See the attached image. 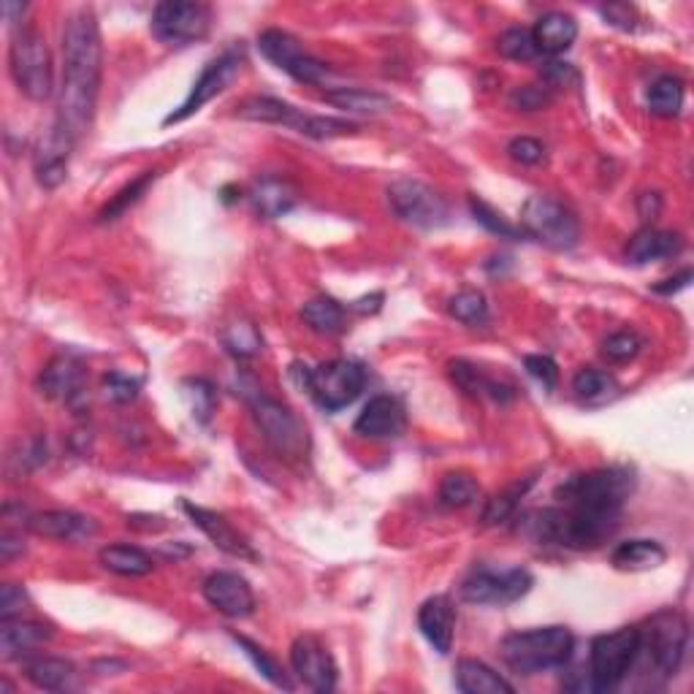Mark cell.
<instances>
[{
	"label": "cell",
	"mask_w": 694,
	"mask_h": 694,
	"mask_svg": "<svg viewBox=\"0 0 694 694\" xmlns=\"http://www.w3.org/2000/svg\"><path fill=\"white\" fill-rule=\"evenodd\" d=\"M298 193L290 182L279 180V176H264L249 191V204H253L255 215L266 217V221H277L285 217L296 206Z\"/></svg>",
	"instance_id": "484cf974"
},
{
	"label": "cell",
	"mask_w": 694,
	"mask_h": 694,
	"mask_svg": "<svg viewBox=\"0 0 694 694\" xmlns=\"http://www.w3.org/2000/svg\"><path fill=\"white\" fill-rule=\"evenodd\" d=\"M523 367H527V372L532 375L534 380L540 382V386L548 388V391H553V388H557L559 367L551 356H527L523 358Z\"/></svg>",
	"instance_id": "681fc988"
},
{
	"label": "cell",
	"mask_w": 694,
	"mask_h": 694,
	"mask_svg": "<svg viewBox=\"0 0 694 694\" xmlns=\"http://www.w3.org/2000/svg\"><path fill=\"white\" fill-rule=\"evenodd\" d=\"M258 50L269 60L272 65H277L279 71H285L290 79L302 84H323L328 76V65L323 60L313 58L304 50L302 41L296 35L285 33V30L269 28L258 35Z\"/></svg>",
	"instance_id": "5bb4252c"
},
{
	"label": "cell",
	"mask_w": 694,
	"mask_h": 694,
	"mask_svg": "<svg viewBox=\"0 0 694 694\" xmlns=\"http://www.w3.org/2000/svg\"><path fill=\"white\" fill-rule=\"evenodd\" d=\"M600 14L611 22L613 28L621 30H635V9L626 3H613V6H602Z\"/></svg>",
	"instance_id": "f5cc1de1"
},
{
	"label": "cell",
	"mask_w": 694,
	"mask_h": 694,
	"mask_svg": "<svg viewBox=\"0 0 694 694\" xmlns=\"http://www.w3.org/2000/svg\"><path fill=\"white\" fill-rule=\"evenodd\" d=\"M532 575L527 570H474L461 581L459 594L470 605H513L532 589Z\"/></svg>",
	"instance_id": "9a60e30c"
},
{
	"label": "cell",
	"mask_w": 694,
	"mask_h": 694,
	"mask_svg": "<svg viewBox=\"0 0 694 694\" xmlns=\"http://www.w3.org/2000/svg\"><path fill=\"white\" fill-rule=\"evenodd\" d=\"M690 283H692V269H684L681 274H675V277L662 279V283H656V285H654V294L673 296V294H678V290L690 288Z\"/></svg>",
	"instance_id": "11a10c76"
},
{
	"label": "cell",
	"mask_w": 694,
	"mask_h": 694,
	"mask_svg": "<svg viewBox=\"0 0 694 694\" xmlns=\"http://www.w3.org/2000/svg\"><path fill=\"white\" fill-rule=\"evenodd\" d=\"M684 82L678 76L665 74L649 88V109L660 118H675L684 106Z\"/></svg>",
	"instance_id": "d590c367"
},
{
	"label": "cell",
	"mask_w": 694,
	"mask_h": 694,
	"mask_svg": "<svg viewBox=\"0 0 694 694\" xmlns=\"http://www.w3.org/2000/svg\"><path fill=\"white\" fill-rule=\"evenodd\" d=\"M204 600L228 619H247L255 611V594L239 572H212L204 581Z\"/></svg>",
	"instance_id": "d6986e66"
},
{
	"label": "cell",
	"mask_w": 694,
	"mask_h": 694,
	"mask_svg": "<svg viewBox=\"0 0 694 694\" xmlns=\"http://www.w3.org/2000/svg\"><path fill=\"white\" fill-rule=\"evenodd\" d=\"M25 605H28L25 589L17 586V583H3V589H0V619L22 616Z\"/></svg>",
	"instance_id": "816d5d0a"
},
{
	"label": "cell",
	"mask_w": 694,
	"mask_h": 694,
	"mask_svg": "<svg viewBox=\"0 0 694 694\" xmlns=\"http://www.w3.org/2000/svg\"><path fill=\"white\" fill-rule=\"evenodd\" d=\"M684 249V239L681 234L673 231H660V228H643L626 245V261L635 266L656 264V261H667L673 255H678Z\"/></svg>",
	"instance_id": "d4e9b609"
},
{
	"label": "cell",
	"mask_w": 694,
	"mask_h": 694,
	"mask_svg": "<svg viewBox=\"0 0 694 694\" xmlns=\"http://www.w3.org/2000/svg\"><path fill=\"white\" fill-rule=\"evenodd\" d=\"M74 147L76 139L54 120L44 131V136L39 139V147H35L33 155V172L41 187L54 191V187L63 185L65 176H69V161Z\"/></svg>",
	"instance_id": "e0dca14e"
},
{
	"label": "cell",
	"mask_w": 694,
	"mask_h": 694,
	"mask_svg": "<svg viewBox=\"0 0 694 694\" xmlns=\"http://www.w3.org/2000/svg\"><path fill=\"white\" fill-rule=\"evenodd\" d=\"M290 375L296 377L304 391L313 394V399L326 412H339L350 407L367 386V372L361 364L350 361V358H334L320 367H307V364L296 361L290 367Z\"/></svg>",
	"instance_id": "277c9868"
},
{
	"label": "cell",
	"mask_w": 694,
	"mask_h": 694,
	"mask_svg": "<svg viewBox=\"0 0 694 694\" xmlns=\"http://www.w3.org/2000/svg\"><path fill=\"white\" fill-rule=\"evenodd\" d=\"M28 11L25 3H14V0H3V17L9 25H17L22 20V14Z\"/></svg>",
	"instance_id": "6f0895ef"
},
{
	"label": "cell",
	"mask_w": 694,
	"mask_h": 694,
	"mask_svg": "<svg viewBox=\"0 0 694 694\" xmlns=\"http://www.w3.org/2000/svg\"><path fill=\"white\" fill-rule=\"evenodd\" d=\"M25 675L35 690L60 692L71 684L76 667L69 660H60V656H35L25 665Z\"/></svg>",
	"instance_id": "1f68e13d"
},
{
	"label": "cell",
	"mask_w": 694,
	"mask_h": 694,
	"mask_svg": "<svg viewBox=\"0 0 694 694\" xmlns=\"http://www.w3.org/2000/svg\"><path fill=\"white\" fill-rule=\"evenodd\" d=\"M641 347H643V343L635 331H619V334H611V337L605 339V345H602V353H605L608 361L624 364V361H632V358L641 353Z\"/></svg>",
	"instance_id": "bcb514c9"
},
{
	"label": "cell",
	"mask_w": 694,
	"mask_h": 694,
	"mask_svg": "<svg viewBox=\"0 0 694 694\" xmlns=\"http://www.w3.org/2000/svg\"><path fill=\"white\" fill-rule=\"evenodd\" d=\"M470 210H472L474 221L483 225L486 231L497 234L499 239H521V236H523L521 228H516L513 223L504 221L502 212H497L494 206H489V204H486V201L470 196Z\"/></svg>",
	"instance_id": "7bdbcfd3"
},
{
	"label": "cell",
	"mask_w": 694,
	"mask_h": 694,
	"mask_svg": "<svg viewBox=\"0 0 694 694\" xmlns=\"http://www.w3.org/2000/svg\"><path fill=\"white\" fill-rule=\"evenodd\" d=\"M103 74V41L99 17L82 6L63 25V82H60L58 123L82 139L90 131L99 106Z\"/></svg>",
	"instance_id": "6da1fadb"
},
{
	"label": "cell",
	"mask_w": 694,
	"mask_h": 694,
	"mask_svg": "<svg viewBox=\"0 0 694 694\" xmlns=\"http://www.w3.org/2000/svg\"><path fill=\"white\" fill-rule=\"evenodd\" d=\"M499 52L504 54L508 60H516V63H529L540 54L538 44H534V35L529 28H510L499 35L497 41Z\"/></svg>",
	"instance_id": "60d3db41"
},
{
	"label": "cell",
	"mask_w": 694,
	"mask_h": 694,
	"mask_svg": "<svg viewBox=\"0 0 694 694\" xmlns=\"http://www.w3.org/2000/svg\"><path fill=\"white\" fill-rule=\"evenodd\" d=\"M407 426L405 407L394 397H375L364 407L361 416L356 418L353 429L356 435L369 437V440H391L399 437Z\"/></svg>",
	"instance_id": "44dd1931"
},
{
	"label": "cell",
	"mask_w": 694,
	"mask_h": 694,
	"mask_svg": "<svg viewBox=\"0 0 694 694\" xmlns=\"http://www.w3.org/2000/svg\"><path fill=\"white\" fill-rule=\"evenodd\" d=\"M572 391H575L578 399L586 401V405H605V401L619 397L621 386L616 377L605 372V369L586 367L572 377Z\"/></svg>",
	"instance_id": "d6a6232c"
},
{
	"label": "cell",
	"mask_w": 694,
	"mask_h": 694,
	"mask_svg": "<svg viewBox=\"0 0 694 694\" xmlns=\"http://www.w3.org/2000/svg\"><path fill=\"white\" fill-rule=\"evenodd\" d=\"M448 309L456 320L467 323V326H478V323L489 318V302L480 290H461V294L450 298Z\"/></svg>",
	"instance_id": "b9f144b4"
},
{
	"label": "cell",
	"mask_w": 694,
	"mask_h": 694,
	"mask_svg": "<svg viewBox=\"0 0 694 694\" xmlns=\"http://www.w3.org/2000/svg\"><path fill=\"white\" fill-rule=\"evenodd\" d=\"M182 391H185V399H187V405H191L193 418H196L198 423L210 421L212 412H215V407H217L215 386H212L210 380H204V377H191V380L182 382Z\"/></svg>",
	"instance_id": "f35d334b"
},
{
	"label": "cell",
	"mask_w": 694,
	"mask_h": 694,
	"mask_svg": "<svg viewBox=\"0 0 694 694\" xmlns=\"http://www.w3.org/2000/svg\"><path fill=\"white\" fill-rule=\"evenodd\" d=\"M234 643L239 645V649H245V654L249 656V660H253L255 670H258V673L264 675V678L269 681V684L279 686V690H294V684H290L288 675L283 673V667H279L277 662H274L272 656L266 654V651L261 649L258 643H253V641H249V637H245V635H234Z\"/></svg>",
	"instance_id": "ab89813d"
},
{
	"label": "cell",
	"mask_w": 694,
	"mask_h": 694,
	"mask_svg": "<svg viewBox=\"0 0 694 694\" xmlns=\"http://www.w3.org/2000/svg\"><path fill=\"white\" fill-rule=\"evenodd\" d=\"M242 65H245V52H242L239 47H231V50L217 54L215 60H210V63L204 65V71H201V76L196 79V84L191 88V93H187V99L182 101L180 109H174V112L163 120V125H180L185 123L187 118L201 112L206 103L217 99L223 90L231 88V82L242 74Z\"/></svg>",
	"instance_id": "4fadbf2b"
},
{
	"label": "cell",
	"mask_w": 694,
	"mask_h": 694,
	"mask_svg": "<svg viewBox=\"0 0 694 694\" xmlns=\"http://www.w3.org/2000/svg\"><path fill=\"white\" fill-rule=\"evenodd\" d=\"M637 210H641L643 221H654V217L662 212L660 193H643L641 201H637Z\"/></svg>",
	"instance_id": "9f6ffc18"
},
{
	"label": "cell",
	"mask_w": 694,
	"mask_h": 694,
	"mask_svg": "<svg viewBox=\"0 0 694 694\" xmlns=\"http://www.w3.org/2000/svg\"><path fill=\"white\" fill-rule=\"evenodd\" d=\"M182 510H185L187 519L193 521V527H198L206 538L212 540V545L221 548L223 553L234 559H247V562H258V553L255 548L247 543L245 534L234 527L225 516L215 513V510H206L201 504H193L191 499H182Z\"/></svg>",
	"instance_id": "ac0fdd59"
},
{
	"label": "cell",
	"mask_w": 694,
	"mask_h": 694,
	"mask_svg": "<svg viewBox=\"0 0 694 694\" xmlns=\"http://www.w3.org/2000/svg\"><path fill=\"white\" fill-rule=\"evenodd\" d=\"M686 645H690V624H686L684 613L665 608V611L654 613L645 621V626H641L637 656H645L656 675L673 678L681 662H684Z\"/></svg>",
	"instance_id": "ba28073f"
},
{
	"label": "cell",
	"mask_w": 694,
	"mask_h": 694,
	"mask_svg": "<svg viewBox=\"0 0 694 694\" xmlns=\"http://www.w3.org/2000/svg\"><path fill=\"white\" fill-rule=\"evenodd\" d=\"M667 551L656 540H626L613 548L611 564L621 572H649L662 568Z\"/></svg>",
	"instance_id": "f546056e"
},
{
	"label": "cell",
	"mask_w": 694,
	"mask_h": 694,
	"mask_svg": "<svg viewBox=\"0 0 694 694\" xmlns=\"http://www.w3.org/2000/svg\"><path fill=\"white\" fill-rule=\"evenodd\" d=\"M249 399L253 407L255 423L264 431L266 442L277 450L279 456H288V459H302L309 450V437L304 423L294 416L290 407H285L283 401L264 397L261 391H255Z\"/></svg>",
	"instance_id": "8fae6325"
},
{
	"label": "cell",
	"mask_w": 694,
	"mask_h": 694,
	"mask_svg": "<svg viewBox=\"0 0 694 694\" xmlns=\"http://www.w3.org/2000/svg\"><path fill=\"white\" fill-rule=\"evenodd\" d=\"M103 388H106L109 399L118 401V405H127V401H133L139 397L142 382H139L136 377H127L123 372H109L106 377H103Z\"/></svg>",
	"instance_id": "7dc6e473"
},
{
	"label": "cell",
	"mask_w": 694,
	"mask_h": 694,
	"mask_svg": "<svg viewBox=\"0 0 694 694\" xmlns=\"http://www.w3.org/2000/svg\"><path fill=\"white\" fill-rule=\"evenodd\" d=\"M155 180H157V172H144L142 176H136L133 182H127L123 191H120L118 196H114L106 206H103L99 221L112 223V221H118V217H123L133 204H139V201H142V196L150 191L152 182Z\"/></svg>",
	"instance_id": "8d00e7d4"
},
{
	"label": "cell",
	"mask_w": 694,
	"mask_h": 694,
	"mask_svg": "<svg viewBox=\"0 0 694 694\" xmlns=\"http://www.w3.org/2000/svg\"><path fill=\"white\" fill-rule=\"evenodd\" d=\"M450 377H453L456 386H459L461 391L470 394V397H491L497 401L513 397L510 388L489 380V377L480 372L478 367H472V364H467V361H450Z\"/></svg>",
	"instance_id": "e575fe53"
},
{
	"label": "cell",
	"mask_w": 694,
	"mask_h": 694,
	"mask_svg": "<svg viewBox=\"0 0 694 694\" xmlns=\"http://www.w3.org/2000/svg\"><path fill=\"white\" fill-rule=\"evenodd\" d=\"M632 491H635V474H632V470H626V467H605V470L575 474V478L564 480L557 489V499L564 508L619 527L621 510H624Z\"/></svg>",
	"instance_id": "7a4b0ae2"
},
{
	"label": "cell",
	"mask_w": 694,
	"mask_h": 694,
	"mask_svg": "<svg viewBox=\"0 0 694 694\" xmlns=\"http://www.w3.org/2000/svg\"><path fill=\"white\" fill-rule=\"evenodd\" d=\"M521 231L551 249H572L581 242V223L553 196L534 193L521 206Z\"/></svg>",
	"instance_id": "9c48e42d"
},
{
	"label": "cell",
	"mask_w": 694,
	"mask_h": 694,
	"mask_svg": "<svg viewBox=\"0 0 694 694\" xmlns=\"http://www.w3.org/2000/svg\"><path fill=\"white\" fill-rule=\"evenodd\" d=\"M641 626H621L616 632L596 635L589 649V692H611L637 665Z\"/></svg>",
	"instance_id": "8992f818"
},
{
	"label": "cell",
	"mask_w": 694,
	"mask_h": 694,
	"mask_svg": "<svg viewBox=\"0 0 694 694\" xmlns=\"http://www.w3.org/2000/svg\"><path fill=\"white\" fill-rule=\"evenodd\" d=\"M290 667H294L298 681L307 684L309 690L326 694L334 692V686H337V662H334L331 651L315 635L296 637L294 645H290Z\"/></svg>",
	"instance_id": "2e32d148"
},
{
	"label": "cell",
	"mask_w": 694,
	"mask_h": 694,
	"mask_svg": "<svg viewBox=\"0 0 694 694\" xmlns=\"http://www.w3.org/2000/svg\"><path fill=\"white\" fill-rule=\"evenodd\" d=\"M150 30L161 44L191 47L204 41L212 30V9L191 0H163L155 6Z\"/></svg>",
	"instance_id": "30bf717a"
},
{
	"label": "cell",
	"mask_w": 694,
	"mask_h": 694,
	"mask_svg": "<svg viewBox=\"0 0 694 694\" xmlns=\"http://www.w3.org/2000/svg\"><path fill=\"white\" fill-rule=\"evenodd\" d=\"M388 201H391V210L397 212V217H401L407 225H416V228L423 231L442 228L450 217L448 201L435 187L410 180V176H401V180L391 182Z\"/></svg>",
	"instance_id": "7c38bea8"
},
{
	"label": "cell",
	"mask_w": 694,
	"mask_h": 694,
	"mask_svg": "<svg viewBox=\"0 0 694 694\" xmlns=\"http://www.w3.org/2000/svg\"><path fill=\"white\" fill-rule=\"evenodd\" d=\"M480 497V486L472 474L467 472H448L440 483V502L446 508L461 510L470 508L474 499Z\"/></svg>",
	"instance_id": "74e56055"
},
{
	"label": "cell",
	"mask_w": 694,
	"mask_h": 694,
	"mask_svg": "<svg viewBox=\"0 0 694 694\" xmlns=\"http://www.w3.org/2000/svg\"><path fill=\"white\" fill-rule=\"evenodd\" d=\"M28 529L39 538L76 543V540L93 538L99 532V523L74 510H44V513L28 516Z\"/></svg>",
	"instance_id": "ffe728a7"
},
{
	"label": "cell",
	"mask_w": 694,
	"mask_h": 694,
	"mask_svg": "<svg viewBox=\"0 0 694 694\" xmlns=\"http://www.w3.org/2000/svg\"><path fill=\"white\" fill-rule=\"evenodd\" d=\"M553 101V95L548 93V88H538V84H527V88H519L513 95H510V103L521 112H540L548 103Z\"/></svg>",
	"instance_id": "f907efd6"
},
{
	"label": "cell",
	"mask_w": 694,
	"mask_h": 694,
	"mask_svg": "<svg viewBox=\"0 0 694 694\" xmlns=\"http://www.w3.org/2000/svg\"><path fill=\"white\" fill-rule=\"evenodd\" d=\"M456 690L465 694H513V684L480 660H459L453 670Z\"/></svg>",
	"instance_id": "4316f807"
},
{
	"label": "cell",
	"mask_w": 694,
	"mask_h": 694,
	"mask_svg": "<svg viewBox=\"0 0 694 694\" xmlns=\"http://www.w3.org/2000/svg\"><path fill=\"white\" fill-rule=\"evenodd\" d=\"M99 559L109 572L123 575V578H144L155 570V559L136 545H123V543L106 545V548H101Z\"/></svg>",
	"instance_id": "4dcf8cb0"
},
{
	"label": "cell",
	"mask_w": 694,
	"mask_h": 694,
	"mask_svg": "<svg viewBox=\"0 0 694 694\" xmlns=\"http://www.w3.org/2000/svg\"><path fill=\"white\" fill-rule=\"evenodd\" d=\"M223 343L231 353H234V356H239V358L255 356V353H261V345H264L261 343L258 328L247 320H239V323H234V326L225 328Z\"/></svg>",
	"instance_id": "ee69618b"
},
{
	"label": "cell",
	"mask_w": 694,
	"mask_h": 694,
	"mask_svg": "<svg viewBox=\"0 0 694 694\" xmlns=\"http://www.w3.org/2000/svg\"><path fill=\"white\" fill-rule=\"evenodd\" d=\"M418 630L429 641L437 654H450L453 645V630H456V608L453 600L446 594H435L423 602L418 611Z\"/></svg>",
	"instance_id": "7402d4cb"
},
{
	"label": "cell",
	"mask_w": 694,
	"mask_h": 694,
	"mask_svg": "<svg viewBox=\"0 0 694 694\" xmlns=\"http://www.w3.org/2000/svg\"><path fill=\"white\" fill-rule=\"evenodd\" d=\"M22 551H25V540L6 527L3 534H0V559H3V562H11V559Z\"/></svg>",
	"instance_id": "db71d44e"
},
{
	"label": "cell",
	"mask_w": 694,
	"mask_h": 694,
	"mask_svg": "<svg viewBox=\"0 0 694 694\" xmlns=\"http://www.w3.org/2000/svg\"><path fill=\"white\" fill-rule=\"evenodd\" d=\"M84 380H88V369H84L82 361L71 356H58L41 372L39 388L50 399L74 401L76 397H82Z\"/></svg>",
	"instance_id": "cb8c5ba5"
},
{
	"label": "cell",
	"mask_w": 694,
	"mask_h": 694,
	"mask_svg": "<svg viewBox=\"0 0 694 694\" xmlns=\"http://www.w3.org/2000/svg\"><path fill=\"white\" fill-rule=\"evenodd\" d=\"M572 649H575V641H572L568 626H538V630L510 632L499 643L504 665L521 675H538L545 670L564 667L570 662Z\"/></svg>",
	"instance_id": "3957f363"
},
{
	"label": "cell",
	"mask_w": 694,
	"mask_h": 694,
	"mask_svg": "<svg viewBox=\"0 0 694 694\" xmlns=\"http://www.w3.org/2000/svg\"><path fill=\"white\" fill-rule=\"evenodd\" d=\"M534 44L543 54H562L568 52L578 39V22L564 11H551L538 20L532 28Z\"/></svg>",
	"instance_id": "83f0119b"
},
{
	"label": "cell",
	"mask_w": 694,
	"mask_h": 694,
	"mask_svg": "<svg viewBox=\"0 0 694 694\" xmlns=\"http://www.w3.org/2000/svg\"><path fill=\"white\" fill-rule=\"evenodd\" d=\"M302 320L313 328L315 334L323 337H334V334L345 331V307L334 302L331 296H318L302 307Z\"/></svg>",
	"instance_id": "836d02e7"
},
{
	"label": "cell",
	"mask_w": 694,
	"mask_h": 694,
	"mask_svg": "<svg viewBox=\"0 0 694 694\" xmlns=\"http://www.w3.org/2000/svg\"><path fill=\"white\" fill-rule=\"evenodd\" d=\"M236 118L249 120V123L288 125L309 139H339L356 131V125L345 123V120L307 114L302 109L290 106L288 101L272 99V95H253V99L236 103Z\"/></svg>",
	"instance_id": "52a82bcc"
},
{
	"label": "cell",
	"mask_w": 694,
	"mask_h": 694,
	"mask_svg": "<svg viewBox=\"0 0 694 694\" xmlns=\"http://www.w3.org/2000/svg\"><path fill=\"white\" fill-rule=\"evenodd\" d=\"M527 491V486H516V489L504 491V494L491 497L483 508V523L486 527H497V523H504L513 519L516 508H519V499Z\"/></svg>",
	"instance_id": "f6af8a7d"
},
{
	"label": "cell",
	"mask_w": 694,
	"mask_h": 694,
	"mask_svg": "<svg viewBox=\"0 0 694 694\" xmlns=\"http://www.w3.org/2000/svg\"><path fill=\"white\" fill-rule=\"evenodd\" d=\"M323 101L331 103L334 109H343V112L369 114V118H377V114H388L394 106H397L391 95L377 93V90H364V88L326 90V93H323Z\"/></svg>",
	"instance_id": "f1b7e54d"
},
{
	"label": "cell",
	"mask_w": 694,
	"mask_h": 694,
	"mask_svg": "<svg viewBox=\"0 0 694 694\" xmlns=\"http://www.w3.org/2000/svg\"><path fill=\"white\" fill-rule=\"evenodd\" d=\"M508 155L521 166H538L545 161V144L532 136H519L508 144Z\"/></svg>",
	"instance_id": "c3c4849f"
},
{
	"label": "cell",
	"mask_w": 694,
	"mask_h": 694,
	"mask_svg": "<svg viewBox=\"0 0 694 694\" xmlns=\"http://www.w3.org/2000/svg\"><path fill=\"white\" fill-rule=\"evenodd\" d=\"M52 641V630L41 621H28L22 616L0 619V654L3 660H22L33 654L44 643Z\"/></svg>",
	"instance_id": "603a6c76"
},
{
	"label": "cell",
	"mask_w": 694,
	"mask_h": 694,
	"mask_svg": "<svg viewBox=\"0 0 694 694\" xmlns=\"http://www.w3.org/2000/svg\"><path fill=\"white\" fill-rule=\"evenodd\" d=\"M9 71L17 90L30 101H50L54 93V65L47 39L35 28H20L11 35Z\"/></svg>",
	"instance_id": "5b68a950"
}]
</instances>
